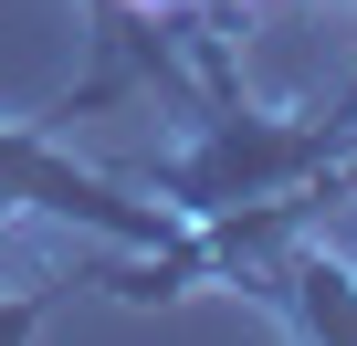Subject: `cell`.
<instances>
[{
	"label": "cell",
	"mask_w": 357,
	"mask_h": 346,
	"mask_svg": "<svg viewBox=\"0 0 357 346\" xmlns=\"http://www.w3.org/2000/svg\"><path fill=\"white\" fill-rule=\"evenodd\" d=\"M315 200H336V210H347V221H357V147H347V157H336V179H326V189H315Z\"/></svg>",
	"instance_id": "4"
},
{
	"label": "cell",
	"mask_w": 357,
	"mask_h": 346,
	"mask_svg": "<svg viewBox=\"0 0 357 346\" xmlns=\"http://www.w3.org/2000/svg\"><path fill=\"white\" fill-rule=\"evenodd\" d=\"M336 179V136L326 116H263L231 84H211L190 105V147L147 168V189L178 221H231V210H273V200H315Z\"/></svg>",
	"instance_id": "1"
},
{
	"label": "cell",
	"mask_w": 357,
	"mask_h": 346,
	"mask_svg": "<svg viewBox=\"0 0 357 346\" xmlns=\"http://www.w3.org/2000/svg\"><path fill=\"white\" fill-rule=\"evenodd\" d=\"M74 11H84V42H95V74L74 84V105H95V95L126 84V42H116V11H105V0H74ZM74 105H63V116H74Z\"/></svg>",
	"instance_id": "3"
},
{
	"label": "cell",
	"mask_w": 357,
	"mask_h": 346,
	"mask_svg": "<svg viewBox=\"0 0 357 346\" xmlns=\"http://www.w3.org/2000/svg\"><path fill=\"white\" fill-rule=\"evenodd\" d=\"M211 11H242V0H211Z\"/></svg>",
	"instance_id": "5"
},
{
	"label": "cell",
	"mask_w": 357,
	"mask_h": 346,
	"mask_svg": "<svg viewBox=\"0 0 357 346\" xmlns=\"http://www.w3.org/2000/svg\"><path fill=\"white\" fill-rule=\"evenodd\" d=\"M11 221H63L84 242H116V252H211L200 221H178L147 179H105V168H84L43 116L0 126V231Z\"/></svg>",
	"instance_id": "2"
}]
</instances>
